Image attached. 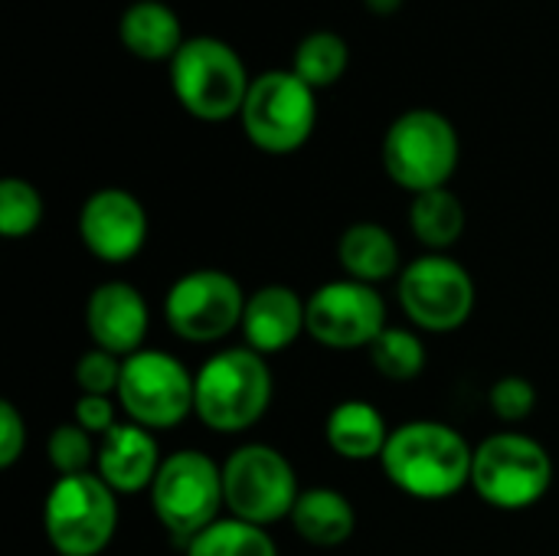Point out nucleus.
Returning a JSON list of instances; mask_svg holds the SVG:
<instances>
[{
	"mask_svg": "<svg viewBox=\"0 0 559 556\" xmlns=\"http://www.w3.org/2000/svg\"><path fill=\"white\" fill-rule=\"evenodd\" d=\"M380 462L386 478L403 495L419 501H445L472 485L475 449L445 423L413 419L390 433Z\"/></svg>",
	"mask_w": 559,
	"mask_h": 556,
	"instance_id": "obj_1",
	"label": "nucleus"
},
{
	"mask_svg": "<svg viewBox=\"0 0 559 556\" xmlns=\"http://www.w3.org/2000/svg\"><path fill=\"white\" fill-rule=\"evenodd\" d=\"M193 383H197L193 413L206 429L223 436L252 429L265 416L275 390L265 357L246 344L216 351L193 374Z\"/></svg>",
	"mask_w": 559,
	"mask_h": 556,
	"instance_id": "obj_2",
	"label": "nucleus"
},
{
	"mask_svg": "<svg viewBox=\"0 0 559 556\" xmlns=\"http://www.w3.org/2000/svg\"><path fill=\"white\" fill-rule=\"evenodd\" d=\"M174 98L200 121H226L242 111L252 79L242 56L216 36H187L170 59Z\"/></svg>",
	"mask_w": 559,
	"mask_h": 556,
	"instance_id": "obj_3",
	"label": "nucleus"
},
{
	"mask_svg": "<svg viewBox=\"0 0 559 556\" xmlns=\"http://www.w3.org/2000/svg\"><path fill=\"white\" fill-rule=\"evenodd\" d=\"M459 167V131L436 108L403 111L383 134V170L403 190L426 193L452 180Z\"/></svg>",
	"mask_w": 559,
	"mask_h": 556,
	"instance_id": "obj_4",
	"label": "nucleus"
},
{
	"mask_svg": "<svg viewBox=\"0 0 559 556\" xmlns=\"http://www.w3.org/2000/svg\"><path fill=\"white\" fill-rule=\"evenodd\" d=\"M554 485L550 452L524 433H495L475 446L472 488L498 511L534 508Z\"/></svg>",
	"mask_w": 559,
	"mask_h": 556,
	"instance_id": "obj_5",
	"label": "nucleus"
},
{
	"mask_svg": "<svg viewBox=\"0 0 559 556\" xmlns=\"http://www.w3.org/2000/svg\"><path fill=\"white\" fill-rule=\"evenodd\" d=\"M43 531L59 556H98L118 531L115 492L92 472L56 478L43 505Z\"/></svg>",
	"mask_w": 559,
	"mask_h": 556,
	"instance_id": "obj_6",
	"label": "nucleus"
},
{
	"mask_svg": "<svg viewBox=\"0 0 559 556\" xmlns=\"http://www.w3.org/2000/svg\"><path fill=\"white\" fill-rule=\"evenodd\" d=\"M246 138L265 154H292L308 144L318 125L314 88L292 69H272L252 79L239 111Z\"/></svg>",
	"mask_w": 559,
	"mask_h": 556,
	"instance_id": "obj_7",
	"label": "nucleus"
},
{
	"mask_svg": "<svg viewBox=\"0 0 559 556\" xmlns=\"http://www.w3.org/2000/svg\"><path fill=\"white\" fill-rule=\"evenodd\" d=\"M223 505V469L210 456L180 449L160 462V472L151 485V508L174 537L190 544L200 531L219 521Z\"/></svg>",
	"mask_w": 559,
	"mask_h": 556,
	"instance_id": "obj_8",
	"label": "nucleus"
},
{
	"mask_svg": "<svg viewBox=\"0 0 559 556\" xmlns=\"http://www.w3.org/2000/svg\"><path fill=\"white\" fill-rule=\"evenodd\" d=\"M223 492L229 514L255 528L292 518L301 495L292 462L265 442H249L226 459Z\"/></svg>",
	"mask_w": 559,
	"mask_h": 556,
	"instance_id": "obj_9",
	"label": "nucleus"
},
{
	"mask_svg": "<svg viewBox=\"0 0 559 556\" xmlns=\"http://www.w3.org/2000/svg\"><path fill=\"white\" fill-rule=\"evenodd\" d=\"M396 295L403 315L429 334L459 331L475 311V279L445 252H429L403 265Z\"/></svg>",
	"mask_w": 559,
	"mask_h": 556,
	"instance_id": "obj_10",
	"label": "nucleus"
},
{
	"mask_svg": "<svg viewBox=\"0 0 559 556\" xmlns=\"http://www.w3.org/2000/svg\"><path fill=\"white\" fill-rule=\"evenodd\" d=\"M197 383L190 370L164 351H138L121 364L118 403L131 423L160 433L180 426L193 413Z\"/></svg>",
	"mask_w": 559,
	"mask_h": 556,
	"instance_id": "obj_11",
	"label": "nucleus"
},
{
	"mask_svg": "<svg viewBox=\"0 0 559 556\" xmlns=\"http://www.w3.org/2000/svg\"><path fill=\"white\" fill-rule=\"evenodd\" d=\"M242 285L223 269H193L180 275L164 298L170 331L190 344H216L242 328Z\"/></svg>",
	"mask_w": 559,
	"mask_h": 556,
	"instance_id": "obj_12",
	"label": "nucleus"
},
{
	"mask_svg": "<svg viewBox=\"0 0 559 556\" xmlns=\"http://www.w3.org/2000/svg\"><path fill=\"white\" fill-rule=\"evenodd\" d=\"M386 328V301L377 285L334 279L308 298V334L328 351L370 347Z\"/></svg>",
	"mask_w": 559,
	"mask_h": 556,
	"instance_id": "obj_13",
	"label": "nucleus"
},
{
	"mask_svg": "<svg viewBox=\"0 0 559 556\" xmlns=\"http://www.w3.org/2000/svg\"><path fill=\"white\" fill-rule=\"evenodd\" d=\"M79 239L102 262H128L144 249L147 213L134 193L121 187H102L82 203Z\"/></svg>",
	"mask_w": 559,
	"mask_h": 556,
	"instance_id": "obj_14",
	"label": "nucleus"
},
{
	"mask_svg": "<svg viewBox=\"0 0 559 556\" xmlns=\"http://www.w3.org/2000/svg\"><path fill=\"white\" fill-rule=\"evenodd\" d=\"M147 301L131 282H102L85 305V328L95 347L115 354V357H131L141 351L147 338Z\"/></svg>",
	"mask_w": 559,
	"mask_h": 556,
	"instance_id": "obj_15",
	"label": "nucleus"
},
{
	"mask_svg": "<svg viewBox=\"0 0 559 556\" xmlns=\"http://www.w3.org/2000/svg\"><path fill=\"white\" fill-rule=\"evenodd\" d=\"M239 331L255 354H282L308 331V301L288 285H262L246 298Z\"/></svg>",
	"mask_w": 559,
	"mask_h": 556,
	"instance_id": "obj_16",
	"label": "nucleus"
},
{
	"mask_svg": "<svg viewBox=\"0 0 559 556\" xmlns=\"http://www.w3.org/2000/svg\"><path fill=\"white\" fill-rule=\"evenodd\" d=\"M160 449L151 429L138 423H118L111 433L102 436L95 475L115 495H134L154 485L160 472Z\"/></svg>",
	"mask_w": 559,
	"mask_h": 556,
	"instance_id": "obj_17",
	"label": "nucleus"
},
{
	"mask_svg": "<svg viewBox=\"0 0 559 556\" xmlns=\"http://www.w3.org/2000/svg\"><path fill=\"white\" fill-rule=\"evenodd\" d=\"M118 39L131 56H138L144 62L174 59L180 52V46L187 43L180 16L160 0L131 3L118 20Z\"/></svg>",
	"mask_w": 559,
	"mask_h": 556,
	"instance_id": "obj_18",
	"label": "nucleus"
},
{
	"mask_svg": "<svg viewBox=\"0 0 559 556\" xmlns=\"http://www.w3.org/2000/svg\"><path fill=\"white\" fill-rule=\"evenodd\" d=\"M337 259L347 279L364 285H380L400 275V246L393 233L380 223H354L337 239Z\"/></svg>",
	"mask_w": 559,
	"mask_h": 556,
	"instance_id": "obj_19",
	"label": "nucleus"
},
{
	"mask_svg": "<svg viewBox=\"0 0 559 556\" xmlns=\"http://www.w3.org/2000/svg\"><path fill=\"white\" fill-rule=\"evenodd\" d=\"M324 436H328V446L341 459H350V462L380 459L386 442H390V429H386L383 413L364 400L337 403L324 423Z\"/></svg>",
	"mask_w": 559,
	"mask_h": 556,
	"instance_id": "obj_20",
	"label": "nucleus"
},
{
	"mask_svg": "<svg viewBox=\"0 0 559 556\" xmlns=\"http://www.w3.org/2000/svg\"><path fill=\"white\" fill-rule=\"evenodd\" d=\"M292 528L301 541L314 547H341L357 528V511L347 495L334 488H308L298 495L292 511Z\"/></svg>",
	"mask_w": 559,
	"mask_h": 556,
	"instance_id": "obj_21",
	"label": "nucleus"
},
{
	"mask_svg": "<svg viewBox=\"0 0 559 556\" xmlns=\"http://www.w3.org/2000/svg\"><path fill=\"white\" fill-rule=\"evenodd\" d=\"M409 229L429 252H445L465 233V206L449 187L416 193L409 203Z\"/></svg>",
	"mask_w": 559,
	"mask_h": 556,
	"instance_id": "obj_22",
	"label": "nucleus"
},
{
	"mask_svg": "<svg viewBox=\"0 0 559 556\" xmlns=\"http://www.w3.org/2000/svg\"><path fill=\"white\" fill-rule=\"evenodd\" d=\"M347 62H350L347 39L331 29H314L298 43L292 56V72L318 92L334 85L347 72Z\"/></svg>",
	"mask_w": 559,
	"mask_h": 556,
	"instance_id": "obj_23",
	"label": "nucleus"
},
{
	"mask_svg": "<svg viewBox=\"0 0 559 556\" xmlns=\"http://www.w3.org/2000/svg\"><path fill=\"white\" fill-rule=\"evenodd\" d=\"M187 556H278V547L265 528L219 518L187 544Z\"/></svg>",
	"mask_w": 559,
	"mask_h": 556,
	"instance_id": "obj_24",
	"label": "nucleus"
},
{
	"mask_svg": "<svg viewBox=\"0 0 559 556\" xmlns=\"http://www.w3.org/2000/svg\"><path fill=\"white\" fill-rule=\"evenodd\" d=\"M367 351H370V360L380 370V377L396 380V383L416 380L429 360L423 338L409 328H386Z\"/></svg>",
	"mask_w": 559,
	"mask_h": 556,
	"instance_id": "obj_25",
	"label": "nucleus"
},
{
	"mask_svg": "<svg viewBox=\"0 0 559 556\" xmlns=\"http://www.w3.org/2000/svg\"><path fill=\"white\" fill-rule=\"evenodd\" d=\"M43 223V197L29 180H0V233L7 239H23Z\"/></svg>",
	"mask_w": 559,
	"mask_h": 556,
	"instance_id": "obj_26",
	"label": "nucleus"
},
{
	"mask_svg": "<svg viewBox=\"0 0 559 556\" xmlns=\"http://www.w3.org/2000/svg\"><path fill=\"white\" fill-rule=\"evenodd\" d=\"M46 459L59 472V478L85 475L92 469V462H98V449L92 442V433H85L79 423H62L52 429V436L46 442Z\"/></svg>",
	"mask_w": 559,
	"mask_h": 556,
	"instance_id": "obj_27",
	"label": "nucleus"
},
{
	"mask_svg": "<svg viewBox=\"0 0 559 556\" xmlns=\"http://www.w3.org/2000/svg\"><path fill=\"white\" fill-rule=\"evenodd\" d=\"M121 357L102 351V347H92L79 357L75 364V383L85 397H108L115 393L118 397V383H121Z\"/></svg>",
	"mask_w": 559,
	"mask_h": 556,
	"instance_id": "obj_28",
	"label": "nucleus"
},
{
	"mask_svg": "<svg viewBox=\"0 0 559 556\" xmlns=\"http://www.w3.org/2000/svg\"><path fill=\"white\" fill-rule=\"evenodd\" d=\"M488 400H491V410H495L498 419H504V423H521V419H527V416L534 413V406H537V390H534L531 380L511 374V377H501V380L491 387Z\"/></svg>",
	"mask_w": 559,
	"mask_h": 556,
	"instance_id": "obj_29",
	"label": "nucleus"
},
{
	"mask_svg": "<svg viewBox=\"0 0 559 556\" xmlns=\"http://www.w3.org/2000/svg\"><path fill=\"white\" fill-rule=\"evenodd\" d=\"M26 449V423L20 410L3 400L0 403V469H13Z\"/></svg>",
	"mask_w": 559,
	"mask_h": 556,
	"instance_id": "obj_30",
	"label": "nucleus"
},
{
	"mask_svg": "<svg viewBox=\"0 0 559 556\" xmlns=\"http://www.w3.org/2000/svg\"><path fill=\"white\" fill-rule=\"evenodd\" d=\"M72 423H79L92 436H105V433H111L118 426L115 406H111L108 397H79V403L72 410Z\"/></svg>",
	"mask_w": 559,
	"mask_h": 556,
	"instance_id": "obj_31",
	"label": "nucleus"
},
{
	"mask_svg": "<svg viewBox=\"0 0 559 556\" xmlns=\"http://www.w3.org/2000/svg\"><path fill=\"white\" fill-rule=\"evenodd\" d=\"M364 7L377 16H393L403 7V0H364Z\"/></svg>",
	"mask_w": 559,
	"mask_h": 556,
	"instance_id": "obj_32",
	"label": "nucleus"
}]
</instances>
